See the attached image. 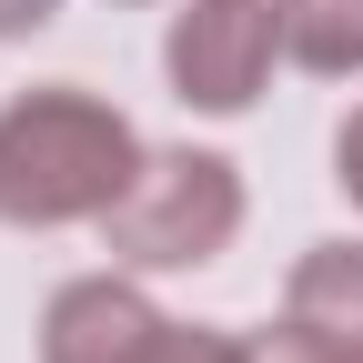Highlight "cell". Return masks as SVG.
<instances>
[{"label":"cell","mask_w":363,"mask_h":363,"mask_svg":"<svg viewBox=\"0 0 363 363\" xmlns=\"http://www.w3.org/2000/svg\"><path fill=\"white\" fill-rule=\"evenodd\" d=\"M142 162L152 142L131 131V111L81 81H40L0 101V222L11 233H71V222L101 233V212L142 182Z\"/></svg>","instance_id":"1"},{"label":"cell","mask_w":363,"mask_h":363,"mask_svg":"<svg viewBox=\"0 0 363 363\" xmlns=\"http://www.w3.org/2000/svg\"><path fill=\"white\" fill-rule=\"evenodd\" d=\"M242 212H252V192H242V162L233 152L172 142L101 212V252L121 272H142V283H152V272H202V262H222L242 242Z\"/></svg>","instance_id":"2"},{"label":"cell","mask_w":363,"mask_h":363,"mask_svg":"<svg viewBox=\"0 0 363 363\" xmlns=\"http://www.w3.org/2000/svg\"><path fill=\"white\" fill-rule=\"evenodd\" d=\"M283 61H293L283 51V0H182L172 30H162L172 101L202 111V121H242Z\"/></svg>","instance_id":"3"},{"label":"cell","mask_w":363,"mask_h":363,"mask_svg":"<svg viewBox=\"0 0 363 363\" xmlns=\"http://www.w3.org/2000/svg\"><path fill=\"white\" fill-rule=\"evenodd\" d=\"M172 313L142 293V272H81V283L51 293V313H40V363H152Z\"/></svg>","instance_id":"4"},{"label":"cell","mask_w":363,"mask_h":363,"mask_svg":"<svg viewBox=\"0 0 363 363\" xmlns=\"http://www.w3.org/2000/svg\"><path fill=\"white\" fill-rule=\"evenodd\" d=\"M283 313H293V323H313L323 343H363V233L303 242L293 272H283Z\"/></svg>","instance_id":"5"},{"label":"cell","mask_w":363,"mask_h":363,"mask_svg":"<svg viewBox=\"0 0 363 363\" xmlns=\"http://www.w3.org/2000/svg\"><path fill=\"white\" fill-rule=\"evenodd\" d=\"M283 51L313 81H363V0H283Z\"/></svg>","instance_id":"6"},{"label":"cell","mask_w":363,"mask_h":363,"mask_svg":"<svg viewBox=\"0 0 363 363\" xmlns=\"http://www.w3.org/2000/svg\"><path fill=\"white\" fill-rule=\"evenodd\" d=\"M152 363H252V333H233V323H162Z\"/></svg>","instance_id":"7"},{"label":"cell","mask_w":363,"mask_h":363,"mask_svg":"<svg viewBox=\"0 0 363 363\" xmlns=\"http://www.w3.org/2000/svg\"><path fill=\"white\" fill-rule=\"evenodd\" d=\"M252 363H333V343L313 333V323H293V313H283V323H262V333H252Z\"/></svg>","instance_id":"8"},{"label":"cell","mask_w":363,"mask_h":363,"mask_svg":"<svg viewBox=\"0 0 363 363\" xmlns=\"http://www.w3.org/2000/svg\"><path fill=\"white\" fill-rule=\"evenodd\" d=\"M333 192L363 212V101L343 111V131H333Z\"/></svg>","instance_id":"9"},{"label":"cell","mask_w":363,"mask_h":363,"mask_svg":"<svg viewBox=\"0 0 363 363\" xmlns=\"http://www.w3.org/2000/svg\"><path fill=\"white\" fill-rule=\"evenodd\" d=\"M51 21H61V0H0V40H30Z\"/></svg>","instance_id":"10"},{"label":"cell","mask_w":363,"mask_h":363,"mask_svg":"<svg viewBox=\"0 0 363 363\" xmlns=\"http://www.w3.org/2000/svg\"><path fill=\"white\" fill-rule=\"evenodd\" d=\"M333 363H363V343H333Z\"/></svg>","instance_id":"11"}]
</instances>
